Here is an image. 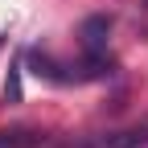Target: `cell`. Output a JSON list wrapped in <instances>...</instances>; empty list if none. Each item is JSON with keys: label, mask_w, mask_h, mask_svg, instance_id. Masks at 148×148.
Instances as JSON below:
<instances>
[{"label": "cell", "mask_w": 148, "mask_h": 148, "mask_svg": "<svg viewBox=\"0 0 148 148\" xmlns=\"http://www.w3.org/2000/svg\"><path fill=\"white\" fill-rule=\"evenodd\" d=\"M70 148H148V127H115V132H95Z\"/></svg>", "instance_id": "7a4b0ae2"}, {"label": "cell", "mask_w": 148, "mask_h": 148, "mask_svg": "<svg viewBox=\"0 0 148 148\" xmlns=\"http://www.w3.org/2000/svg\"><path fill=\"white\" fill-rule=\"evenodd\" d=\"M45 136L29 132V127H12V132H0V148H41Z\"/></svg>", "instance_id": "3957f363"}, {"label": "cell", "mask_w": 148, "mask_h": 148, "mask_svg": "<svg viewBox=\"0 0 148 148\" xmlns=\"http://www.w3.org/2000/svg\"><path fill=\"white\" fill-rule=\"evenodd\" d=\"M107 37H111V16H86L82 21V53L90 66H111L107 62Z\"/></svg>", "instance_id": "6da1fadb"}, {"label": "cell", "mask_w": 148, "mask_h": 148, "mask_svg": "<svg viewBox=\"0 0 148 148\" xmlns=\"http://www.w3.org/2000/svg\"><path fill=\"white\" fill-rule=\"evenodd\" d=\"M4 103H21V66H12L4 78Z\"/></svg>", "instance_id": "277c9868"}]
</instances>
